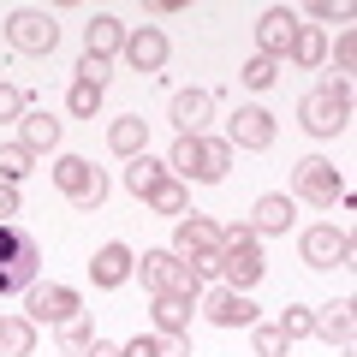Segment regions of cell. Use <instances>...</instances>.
Listing matches in <instances>:
<instances>
[{
    "mask_svg": "<svg viewBox=\"0 0 357 357\" xmlns=\"http://www.w3.org/2000/svg\"><path fill=\"white\" fill-rule=\"evenodd\" d=\"M298 119H304L310 137H340L351 126V77H328L321 89H310L298 102Z\"/></svg>",
    "mask_w": 357,
    "mask_h": 357,
    "instance_id": "1",
    "label": "cell"
},
{
    "mask_svg": "<svg viewBox=\"0 0 357 357\" xmlns=\"http://www.w3.org/2000/svg\"><path fill=\"white\" fill-rule=\"evenodd\" d=\"M36 268H42V244H36V232H24V227H0V298L30 292V286H36Z\"/></svg>",
    "mask_w": 357,
    "mask_h": 357,
    "instance_id": "2",
    "label": "cell"
},
{
    "mask_svg": "<svg viewBox=\"0 0 357 357\" xmlns=\"http://www.w3.org/2000/svg\"><path fill=\"white\" fill-rule=\"evenodd\" d=\"M298 197H304V203H316V208L345 203V178H340V167L321 161V155H304V161L292 167V203H298Z\"/></svg>",
    "mask_w": 357,
    "mask_h": 357,
    "instance_id": "3",
    "label": "cell"
},
{
    "mask_svg": "<svg viewBox=\"0 0 357 357\" xmlns=\"http://www.w3.org/2000/svg\"><path fill=\"white\" fill-rule=\"evenodd\" d=\"M54 185H60V191L72 197L77 208H102V203H107V178H102V167H89L84 155H60V161H54Z\"/></svg>",
    "mask_w": 357,
    "mask_h": 357,
    "instance_id": "4",
    "label": "cell"
},
{
    "mask_svg": "<svg viewBox=\"0 0 357 357\" xmlns=\"http://www.w3.org/2000/svg\"><path fill=\"white\" fill-rule=\"evenodd\" d=\"M6 42H13L18 54H54L60 48V24H54L42 6H18V13L6 18Z\"/></svg>",
    "mask_w": 357,
    "mask_h": 357,
    "instance_id": "5",
    "label": "cell"
},
{
    "mask_svg": "<svg viewBox=\"0 0 357 357\" xmlns=\"http://www.w3.org/2000/svg\"><path fill=\"white\" fill-rule=\"evenodd\" d=\"M72 316H84V298H77L72 286H60V280L30 286V321H36V328H66Z\"/></svg>",
    "mask_w": 357,
    "mask_h": 357,
    "instance_id": "6",
    "label": "cell"
},
{
    "mask_svg": "<svg viewBox=\"0 0 357 357\" xmlns=\"http://www.w3.org/2000/svg\"><path fill=\"white\" fill-rule=\"evenodd\" d=\"M197 310H203L215 328H256V304H250V292H227V286H215V292L197 298Z\"/></svg>",
    "mask_w": 357,
    "mask_h": 357,
    "instance_id": "7",
    "label": "cell"
},
{
    "mask_svg": "<svg viewBox=\"0 0 357 357\" xmlns=\"http://www.w3.org/2000/svg\"><path fill=\"white\" fill-rule=\"evenodd\" d=\"M292 30H298L292 6H268V13L256 18V54L280 66V60H286V48H292Z\"/></svg>",
    "mask_w": 357,
    "mask_h": 357,
    "instance_id": "8",
    "label": "cell"
},
{
    "mask_svg": "<svg viewBox=\"0 0 357 357\" xmlns=\"http://www.w3.org/2000/svg\"><path fill=\"white\" fill-rule=\"evenodd\" d=\"M304 262L310 268H351V238H345L340 227H310L304 232Z\"/></svg>",
    "mask_w": 357,
    "mask_h": 357,
    "instance_id": "9",
    "label": "cell"
},
{
    "mask_svg": "<svg viewBox=\"0 0 357 357\" xmlns=\"http://www.w3.org/2000/svg\"><path fill=\"white\" fill-rule=\"evenodd\" d=\"M215 89H178L173 96V126H178V137H203V126L215 119Z\"/></svg>",
    "mask_w": 357,
    "mask_h": 357,
    "instance_id": "10",
    "label": "cell"
},
{
    "mask_svg": "<svg viewBox=\"0 0 357 357\" xmlns=\"http://www.w3.org/2000/svg\"><path fill=\"white\" fill-rule=\"evenodd\" d=\"M227 143L232 149H268L274 143V114L268 107H238L227 119Z\"/></svg>",
    "mask_w": 357,
    "mask_h": 357,
    "instance_id": "11",
    "label": "cell"
},
{
    "mask_svg": "<svg viewBox=\"0 0 357 357\" xmlns=\"http://www.w3.org/2000/svg\"><path fill=\"white\" fill-rule=\"evenodd\" d=\"M119 54H126L131 72H161L167 66V36L155 24H137V30H126V48Z\"/></svg>",
    "mask_w": 357,
    "mask_h": 357,
    "instance_id": "12",
    "label": "cell"
},
{
    "mask_svg": "<svg viewBox=\"0 0 357 357\" xmlns=\"http://www.w3.org/2000/svg\"><path fill=\"white\" fill-rule=\"evenodd\" d=\"M197 250H220V227L208 215H178L173 227V256H197Z\"/></svg>",
    "mask_w": 357,
    "mask_h": 357,
    "instance_id": "13",
    "label": "cell"
},
{
    "mask_svg": "<svg viewBox=\"0 0 357 357\" xmlns=\"http://www.w3.org/2000/svg\"><path fill=\"white\" fill-rule=\"evenodd\" d=\"M316 333H321L328 345H340V351H351V340H357L351 298H333V304H321V310H316Z\"/></svg>",
    "mask_w": 357,
    "mask_h": 357,
    "instance_id": "14",
    "label": "cell"
},
{
    "mask_svg": "<svg viewBox=\"0 0 357 357\" xmlns=\"http://www.w3.org/2000/svg\"><path fill=\"white\" fill-rule=\"evenodd\" d=\"M131 268H137V256H131L126 244H102V250H96V262H89V280L102 286V292H114V286L131 280Z\"/></svg>",
    "mask_w": 357,
    "mask_h": 357,
    "instance_id": "15",
    "label": "cell"
},
{
    "mask_svg": "<svg viewBox=\"0 0 357 357\" xmlns=\"http://www.w3.org/2000/svg\"><path fill=\"white\" fill-rule=\"evenodd\" d=\"M292 215H298V203L274 191V197H256V208H250V220H244V227H250L256 238H274V232L292 227Z\"/></svg>",
    "mask_w": 357,
    "mask_h": 357,
    "instance_id": "16",
    "label": "cell"
},
{
    "mask_svg": "<svg viewBox=\"0 0 357 357\" xmlns=\"http://www.w3.org/2000/svg\"><path fill=\"white\" fill-rule=\"evenodd\" d=\"M262 280V250H220V286L227 292H250Z\"/></svg>",
    "mask_w": 357,
    "mask_h": 357,
    "instance_id": "17",
    "label": "cell"
},
{
    "mask_svg": "<svg viewBox=\"0 0 357 357\" xmlns=\"http://www.w3.org/2000/svg\"><path fill=\"white\" fill-rule=\"evenodd\" d=\"M126 48V24L119 18H107V13H96L84 24V54H96V60H114V54Z\"/></svg>",
    "mask_w": 357,
    "mask_h": 357,
    "instance_id": "18",
    "label": "cell"
},
{
    "mask_svg": "<svg viewBox=\"0 0 357 357\" xmlns=\"http://www.w3.org/2000/svg\"><path fill=\"white\" fill-rule=\"evenodd\" d=\"M131 274H143L149 298H161V292H173V286H178V256L173 250H143V262L131 268Z\"/></svg>",
    "mask_w": 357,
    "mask_h": 357,
    "instance_id": "19",
    "label": "cell"
},
{
    "mask_svg": "<svg viewBox=\"0 0 357 357\" xmlns=\"http://www.w3.org/2000/svg\"><path fill=\"white\" fill-rule=\"evenodd\" d=\"M107 149L114 155H126V161H137V155H149V119H114L107 126Z\"/></svg>",
    "mask_w": 357,
    "mask_h": 357,
    "instance_id": "20",
    "label": "cell"
},
{
    "mask_svg": "<svg viewBox=\"0 0 357 357\" xmlns=\"http://www.w3.org/2000/svg\"><path fill=\"white\" fill-rule=\"evenodd\" d=\"M36 351V321L30 316H0V357H30Z\"/></svg>",
    "mask_w": 357,
    "mask_h": 357,
    "instance_id": "21",
    "label": "cell"
},
{
    "mask_svg": "<svg viewBox=\"0 0 357 357\" xmlns=\"http://www.w3.org/2000/svg\"><path fill=\"white\" fill-rule=\"evenodd\" d=\"M191 298H178V292H161V298H155V310H149V316H155V333H185V328H191Z\"/></svg>",
    "mask_w": 357,
    "mask_h": 357,
    "instance_id": "22",
    "label": "cell"
},
{
    "mask_svg": "<svg viewBox=\"0 0 357 357\" xmlns=\"http://www.w3.org/2000/svg\"><path fill=\"white\" fill-rule=\"evenodd\" d=\"M18 143H24L30 155L54 149V143H60V119H54V114H36V107H30V114H24V131H18Z\"/></svg>",
    "mask_w": 357,
    "mask_h": 357,
    "instance_id": "23",
    "label": "cell"
},
{
    "mask_svg": "<svg viewBox=\"0 0 357 357\" xmlns=\"http://www.w3.org/2000/svg\"><path fill=\"white\" fill-rule=\"evenodd\" d=\"M232 173V143L227 137H203V167H197V185H220Z\"/></svg>",
    "mask_w": 357,
    "mask_h": 357,
    "instance_id": "24",
    "label": "cell"
},
{
    "mask_svg": "<svg viewBox=\"0 0 357 357\" xmlns=\"http://www.w3.org/2000/svg\"><path fill=\"white\" fill-rule=\"evenodd\" d=\"M286 60H298V66H321V60H328V36H321L316 24H298V30H292V48H286Z\"/></svg>",
    "mask_w": 357,
    "mask_h": 357,
    "instance_id": "25",
    "label": "cell"
},
{
    "mask_svg": "<svg viewBox=\"0 0 357 357\" xmlns=\"http://www.w3.org/2000/svg\"><path fill=\"white\" fill-rule=\"evenodd\" d=\"M197 167H203V137H178L173 155H167V178H197Z\"/></svg>",
    "mask_w": 357,
    "mask_h": 357,
    "instance_id": "26",
    "label": "cell"
},
{
    "mask_svg": "<svg viewBox=\"0 0 357 357\" xmlns=\"http://www.w3.org/2000/svg\"><path fill=\"white\" fill-rule=\"evenodd\" d=\"M161 178H167V161H155V155H137V161L126 167V191H131V197H149Z\"/></svg>",
    "mask_w": 357,
    "mask_h": 357,
    "instance_id": "27",
    "label": "cell"
},
{
    "mask_svg": "<svg viewBox=\"0 0 357 357\" xmlns=\"http://www.w3.org/2000/svg\"><path fill=\"white\" fill-rule=\"evenodd\" d=\"M143 203H149L155 215H185V185H178V178H161V185H155Z\"/></svg>",
    "mask_w": 357,
    "mask_h": 357,
    "instance_id": "28",
    "label": "cell"
},
{
    "mask_svg": "<svg viewBox=\"0 0 357 357\" xmlns=\"http://www.w3.org/2000/svg\"><path fill=\"white\" fill-rule=\"evenodd\" d=\"M250 345H256V357H286V351H292V340H286L274 321H256V328H250Z\"/></svg>",
    "mask_w": 357,
    "mask_h": 357,
    "instance_id": "29",
    "label": "cell"
},
{
    "mask_svg": "<svg viewBox=\"0 0 357 357\" xmlns=\"http://www.w3.org/2000/svg\"><path fill=\"white\" fill-rule=\"evenodd\" d=\"M274 328H280L286 340L298 345V340H304V333H316V310H304V304H286V310H280V321H274Z\"/></svg>",
    "mask_w": 357,
    "mask_h": 357,
    "instance_id": "30",
    "label": "cell"
},
{
    "mask_svg": "<svg viewBox=\"0 0 357 357\" xmlns=\"http://www.w3.org/2000/svg\"><path fill=\"white\" fill-rule=\"evenodd\" d=\"M30 173V149L24 143H0V185H18Z\"/></svg>",
    "mask_w": 357,
    "mask_h": 357,
    "instance_id": "31",
    "label": "cell"
},
{
    "mask_svg": "<svg viewBox=\"0 0 357 357\" xmlns=\"http://www.w3.org/2000/svg\"><path fill=\"white\" fill-rule=\"evenodd\" d=\"M66 107H72L77 119H96V114H102V89H96V84H72V96H66Z\"/></svg>",
    "mask_w": 357,
    "mask_h": 357,
    "instance_id": "32",
    "label": "cell"
},
{
    "mask_svg": "<svg viewBox=\"0 0 357 357\" xmlns=\"http://www.w3.org/2000/svg\"><path fill=\"white\" fill-rule=\"evenodd\" d=\"M238 77H244V89H268V84H274V77H280V66H274V60H262V54H250Z\"/></svg>",
    "mask_w": 357,
    "mask_h": 357,
    "instance_id": "33",
    "label": "cell"
},
{
    "mask_svg": "<svg viewBox=\"0 0 357 357\" xmlns=\"http://www.w3.org/2000/svg\"><path fill=\"white\" fill-rule=\"evenodd\" d=\"M89 340H96V328H89V316H72V321L60 328V345H66V351H77V357H84V345H89Z\"/></svg>",
    "mask_w": 357,
    "mask_h": 357,
    "instance_id": "34",
    "label": "cell"
},
{
    "mask_svg": "<svg viewBox=\"0 0 357 357\" xmlns=\"http://www.w3.org/2000/svg\"><path fill=\"white\" fill-rule=\"evenodd\" d=\"M107 77H114V60H96V54H84V60H77V84L107 89Z\"/></svg>",
    "mask_w": 357,
    "mask_h": 357,
    "instance_id": "35",
    "label": "cell"
},
{
    "mask_svg": "<svg viewBox=\"0 0 357 357\" xmlns=\"http://www.w3.org/2000/svg\"><path fill=\"white\" fill-rule=\"evenodd\" d=\"M30 114V96L18 84H0V119H24Z\"/></svg>",
    "mask_w": 357,
    "mask_h": 357,
    "instance_id": "36",
    "label": "cell"
},
{
    "mask_svg": "<svg viewBox=\"0 0 357 357\" xmlns=\"http://www.w3.org/2000/svg\"><path fill=\"white\" fill-rule=\"evenodd\" d=\"M351 66H357V36L345 30V36H340V48H333V77H351Z\"/></svg>",
    "mask_w": 357,
    "mask_h": 357,
    "instance_id": "37",
    "label": "cell"
},
{
    "mask_svg": "<svg viewBox=\"0 0 357 357\" xmlns=\"http://www.w3.org/2000/svg\"><path fill=\"white\" fill-rule=\"evenodd\" d=\"M119 357H161V333H137V340H126Z\"/></svg>",
    "mask_w": 357,
    "mask_h": 357,
    "instance_id": "38",
    "label": "cell"
},
{
    "mask_svg": "<svg viewBox=\"0 0 357 357\" xmlns=\"http://www.w3.org/2000/svg\"><path fill=\"white\" fill-rule=\"evenodd\" d=\"M310 13H316V18H328V24H351V6H333V0H316Z\"/></svg>",
    "mask_w": 357,
    "mask_h": 357,
    "instance_id": "39",
    "label": "cell"
},
{
    "mask_svg": "<svg viewBox=\"0 0 357 357\" xmlns=\"http://www.w3.org/2000/svg\"><path fill=\"white\" fill-rule=\"evenodd\" d=\"M161 357H191V340L185 333H161Z\"/></svg>",
    "mask_w": 357,
    "mask_h": 357,
    "instance_id": "40",
    "label": "cell"
},
{
    "mask_svg": "<svg viewBox=\"0 0 357 357\" xmlns=\"http://www.w3.org/2000/svg\"><path fill=\"white\" fill-rule=\"evenodd\" d=\"M13 215H18V191H13V185H0V227H13Z\"/></svg>",
    "mask_w": 357,
    "mask_h": 357,
    "instance_id": "41",
    "label": "cell"
},
{
    "mask_svg": "<svg viewBox=\"0 0 357 357\" xmlns=\"http://www.w3.org/2000/svg\"><path fill=\"white\" fill-rule=\"evenodd\" d=\"M84 357H119V345H107V340H89V345H84Z\"/></svg>",
    "mask_w": 357,
    "mask_h": 357,
    "instance_id": "42",
    "label": "cell"
}]
</instances>
